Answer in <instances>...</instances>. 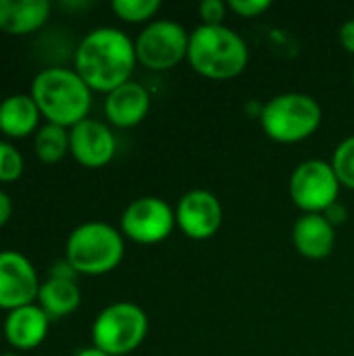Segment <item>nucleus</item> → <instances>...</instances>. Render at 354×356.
Instances as JSON below:
<instances>
[{
	"label": "nucleus",
	"instance_id": "nucleus-16",
	"mask_svg": "<svg viewBox=\"0 0 354 356\" xmlns=\"http://www.w3.org/2000/svg\"><path fill=\"white\" fill-rule=\"evenodd\" d=\"M42 113L31 94H10L0 100V134L8 140H21L40 129Z\"/></svg>",
	"mask_w": 354,
	"mask_h": 356
},
{
	"label": "nucleus",
	"instance_id": "nucleus-7",
	"mask_svg": "<svg viewBox=\"0 0 354 356\" xmlns=\"http://www.w3.org/2000/svg\"><path fill=\"white\" fill-rule=\"evenodd\" d=\"M134 42L142 67L150 71H169L188 58L190 33L173 19H154L144 25Z\"/></svg>",
	"mask_w": 354,
	"mask_h": 356
},
{
	"label": "nucleus",
	"instance_id": "nucleus-24",
	"mask_svg": "<svg viewBox=\"0 0 354 356\" xmlns=\"http://www.w3.org/2000/svg\"><path fill=\"white\" fill-rule=\"evenodd\" d=\"M227 8L242 19H257L271 8L269 0H230Z\"/></svg>",
	"mask_w": 354,
	"mask_h": 356
},
{
	"label": "nucleus",
	"instance_id": "nucleus-22",
	"mask_svg": "<svg viewBox=\"0 0 354 356\" xmlns=\"http://www.w3.org/2000/svg\"><path fill=\"white\" fill-rule=\"evenodd\" d=\"M25 171V161L19 148L8 142L0 140V184H13L17 181Z\"/></svg>",
	"mask_w": 354,
	"mask_h": 356
},
{
	"label": "nucleus",
	"instance_id": "nucleus-4",
	"mask_svg": "<svg viewBox=\"0 0 354 356\" xmlns=\"http://www.w3.org/2000/svg\"><path fill=\"white\" fill-rule=\"evenodd\" d=\"M125 257L123 234L104 221H86L71 229L65 242V259L77 275H106Z\"/></svg>",
	"mask_w": 354,
	"mask_h": 356
},
{
	"label": "nucleus",
	"instance_id": "nucleus-8",
	"mask_svg": "<svg viewBox=\"0 0 354 356\" xmlns=\"http://www.w3.org/2000/svg\"><path fill=\"white\" fill-rule=\"evenodd\" d=\"M340 179L328 161L309 159L296 165L290 175L288 192L303 215H323L340 196Z\"/></svg>",
	"mask_w": 354,
	"mask_h": 356
},
{
	"label": "nucleus",
	"instance_id": "nucleus-26",
	"mask_svg": "<svg viewBox=\"0 0 354 356\" xmlns=\"http://www.w3.org/2000/svg\"><path fill=\"white\" fill-rule=\"evenodd\" d=\"M338 40H340L342 48H344L348 54H353L354 56V19H348V21L340 27Z\"/></svg>",
	"mask_w": 354,
	"mask_h": 356
},
{
	"label": "nucleus",
	"instance_id": "nucleus-3",
	"mask_svg": "<svg viewBox=\"0 0 354 356\" xmlns=\"http://www.w3.org/2000/svg\"><path fill=\"white\" fill-rule=\"evenodd\" d=\"M250 58L248 44L232 27L223 25H198L190 31L188 63L190 67L215 81L238 77Z\"/></svg>",
	"mask_w": 354,
	"mask_h": 356
},
{
	"label": "nucleus",
	"instance_id": "nucleus-6",
	"mask_svg": "<svg viewBox=\"0 0 354 356\" xmlns=\"http://www.w3.org/2000/svg\"><path fill=\"white\" fill-rule=\"evenodd\" d=\"M148 334V315L129 300L104 307L92 323V346L108 356H127L142 346Z\"/></svg>",
	"mask_w": 354,
	"mask_h": 356
},
{
	"label": "nucleus",
	"instance_id": "nucleus-2",
	"mask_svg": "<svg viewBox=\"0 0 354 356\" xmlns=\"http://www.w3.org/2000/svg\"><path fill=\"white\" fill-rule=\"evenodd\" d=\"M46 123L71 129L88 119L92 108V90L69 67H46L35 73L29 88Z\"/></svg>",
	"mask_w": 354,
	"mask_h": 356
},
{
	"label": "nucleus",
	"instance_id": "nucleus-9",
	"mask_svg": "<svg viewBox=\"0 0 354 356\" xmlns=\"http://www.w3.org/2000/svg\"><path fill=\"white\" fill-rule=\"evenodd\" d=\"M175 227V209L167 200L159 196H140L121 213L119 232L136 244L152 246L165 242Z\"/></svg>",
	"mask_w": 354,
	"mask_h": 356
},
{
	"label": "nucleus",
	"instance_id": "nucleus-19",
	"mask_svg": "<svg viewBox=\"0 0 354 356\" xmlns=\"http://www.w3.org/2000/svg\"><path fill=\"white\" fill-rule=\"evenodd\" d=\"M33 152L46 165L63 161L69 154V129L54 123L40 125L33 134Z\"/></svg>",
	"mask_w": 354,
	"mask_h": 356
},
{
	"label": "nucleus",
	"instance_id": "nucleus-1",
	"mask_svg": "<svg viewBox=\"0 0 354 356\" xmlns=\"http://www.w3.org/2000/svg\"><path fill=\"white\" fill-rule=\"evenodd\" d=\"M73 65L92 92L108 94L131 81L138 65L136 42L119 27H96L79 40Z\"/></svg>",
	"mask_w": 354,
	"mask_h": 356
},
{
	"label": "nucleus",
	"instance_id": "nucleus-12",
	"mask_svg": "<svg viewBox=\"0 0 354 356\" xmlns=\"http://www.w3.org/2000/svg\"><path fill=\"white\" fill-rule=\"evenodd\" d=\"M117 152L113 129L98 119H83L69 129V154L86 169L106 167Z\"/></svg>",
	"mask_w": 354,
	"mask_h": 356
},
{
	"label": "nucleus",
	"instance_id": "nucleus-20",
	"mask_svg": "<svg viewBox=\"0 0 354 356\" xmlns=\"http://www.w3.org/2000/svg\"><path fill=\"white\" fill-rule=\"evenodd\" d=\"M113 13L125 23H150L161 10V0H113Z\"/></svg>",
	"mask_w": 354,
	"mask_h": 356
},
{
	"label": "nucleus",
	"instance_id": "nucleus-5",
	"mask_svg": "<svg viewBox=\"0 0 354 356\" xmlns=\"http://www.w3.org/2000/svg\"><path fill=\"white\" fill-rule=\"evenodd\" d=\"M261 129L277 144H298L309 140L323 121L321 104L303 92H284L261 106Z\"/></svg>",
	"mask_w": 354,
	"mask_h": 356
},
{
	"label": "nucleus",
	"instance_id": "nucleus-29",
	"mask_svg": "<svg viewBox=\"0 0 354 356\" xmlns=\"http://www.w3.org/2000/svg\"><path fill=\"white\" fill-rule=\"evenodd\" d=\"M75 356H108L106 353H102V350H98L96 346H90V348H81L79 353Z\"/></svg>",
	"mask_w": 354,
	"mask_h": 356
},
{
	"label": "nucleus",
	"instance_id": "nucleus-10",
	"mask_svg": "<svg viewBox=\"0 0 354 356\" xmlns=\"http://www.w3.org/2000/svg\"><path fill=\"white\" fill-rule=\"evenodd\" d=\"M40 277L33 263L19 250H0V309L15 311L33 305L40 292Z\"/></svg>",
	"mask_w": 354,
	"mask_h": 356
},
{
	"label": "nucleus",
	"instance_id": "nucleus-17",
	"mask_svg": "<svg viewBox=\"0 0 354 356\" xmlns=\"http://www.w3.org/2000/svg\"><path fill=\"white\" fill-rule=\"evenodd\" d=\"M52 10L48 0H0V31L27 35L44 27Z\"/></svg>",
	"mask_w": 354,
	"mask_h": 356
},
{
	"label": "nucleus",
	"instance_id": "nucleus-31",
	"mask_svg": "<svg viewBox=\"0 0 354 356\" xmlns=\"http://www.w3.org/2000/svg\"><path fill=\"white\" fill-rule=\"evenodd\" d=\"M353 83H354V67H353Z\"/></svg>",
	"mask_w": 354,
	"mask_h": 356
},
{
	"label": "nucleus",
	"instance_id": "nucleus-21",
	"mask_svg": "<svg viewBox=\"0 0 354 356\" xmlns=\"http://www.w3.org/2000/svg\"><path fill=\"white\" fill-rule=\"evenodd\" d=\"M330 163L340 179V186L354 190V134L336 146Z\"/></svg>",
	"mask_w": 354,
	"mask_h": 356
},
{
	"label": "nucleus",
	"instance_id": "nucleus-15",
	"mask_svg": "<svg viewBox=\"0 0 354 356\" xmlns=\"http://www.w3.org/2000/svg\"><path fill=\"white\" fill-rule=\"evenodd\" d=\"M292 244L296 252L309 261H323L334 252L336 227L325 215H300L292 227Z\"/></svg>",
	"mask_w": 354,
	"mask_h": 356
},
{
	"label": "nucleus",
	"instance_id": "nucleus-25",
	"mask_svg": "<svg viewBox=\"0 0 354 356\" xmlns=\"http://www.w3.org/2000/svg\"><path fill=\"white\" fill-rule=\"evenodd\" d=\"M48 277H54V280H71V282H75V280H77V271L69 265L67 259H61V261H56V263L50 267V275H48Z\"/></svg>",
	"mask_w": 354,
	"mask_h": 356
},
{
	"label": "nucleus",
	"instance_id": "nucleus-11",
	"mask_svg": "<svg viewBox=\"0 0 354 356\" xmlns=\"http://www.w3.org/2000/svg\"><path fill=\"white\" fill-rule=\"evenodd\" d=\"M175 223L190 240H211L223 225V204L209 190H190L177 200Z\"/></svg>",
	"mask_w": 354,
	"mask_h": 356
},
{
	"label": "nucleus",
	"instance_id": "nucleus-30",
	"mask_svg": "<svg viewBox=\"0 0 354 356\" xmlns=\"http://www.w3.org/2000/svg\"><path fill=\"white\" fill-rule=\"evenodd\" d=\"M0 356H21L19 353H15V350H8V353H2Z\"/></svg>",
	"mask_w": 354,
	"mask_h": 356
},
{
	"label": "nucleus",
	"instance_id": "nucleus-28",
	"mask_svg": "<svg viewBox=\"0 0 354 356\" xmlns=\"http://www.w3.org/2000/svg\"><path fill=\"white\" fill-rule=\"evenodd\" d=\"M10 217H13V200L4 190H0V227H4L10 221Z\"/></svg>",
	"mask_w": 354,
	"mask_h": 356
},
{
	"label": "nucleus",
	"instance_id": "nucleus-13",
	"mask_svg": "<svg viewBox=\"0 0 354 356\" xmlns=\"http://www.w3.org/2000/svg\"><path fill=\"white\" fill-rule=\"evenodd\" d=\"M150 113V94L138 81H127L104 98V117L111 125L119 129H129L140 125Z\"/></svg>",
	"mask_w": 354,
	"mask_h": 356
},
{
	"label": "nucleus",
	"instance_id": "nucleus-27",
	"mask_svg": "<svg viewBox=\"0 0 354 356\" xmlns=\"http://www.w3.org/2000/svg\"><path fill=\"white\" fill-rule=\"evenodd\" d=\"M323 215H325V219H328L334 227H338V225H342V223L346 221V217H348V209L338 200V202H334V204H332Z\"/></svg>",
	"mask_w": 354,
	"mask_h": 356
},
{
	"label": "nucleus",
	"instance_id": "nucleus-14",
	"mask_svg": "<svg viewBox=\"0 0 354 356\" xmlns=\"http://www.w3.org/2000/svg\"><path fill=\"white\" fill-rule=\"evenodd\" d=\"M48 330H50V319L35 302L10 311L2 325L4 340L15 350L38 348L46 340Z\"/></svg>",
	"mask_w": 354,
	"mask_h": 356
},
{
	"label": "nucleus",
	"instance_id": "nucleus-18",
	"mask_svg": "<svg viewBox=\"0 0 354 356\" xmlns=\"http://www.w3.org/2000/svg\"><path fill=\"white\" fill-rule=\"evenodd\" d=\"M35 305L48 315L50 321H56V319L73 315L79 309V305H81V290H79L77 282L48 277L40 286Z\"/></svg>",
	"mask_w": 354,
	"mask_h": 356
},
{
	"label": "nucleus",
	"instance_id": "nucleus-23",
	"mask_svg": "<svg viewBox=\"0 0 354 356\" xmlns=\"http://www.w3.org/2000/svg\"><path fill=\"white\" fill-rule=\"evenodd\" d=\"M227 10H230L227 2L223 0H202L198 4V15L202 25H223Z\"/></svg>",
	"mask_w": 354,
	"mask_h": 356
}]
</instances>
